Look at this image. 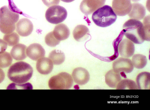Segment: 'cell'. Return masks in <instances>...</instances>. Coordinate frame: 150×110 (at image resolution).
Here are the masks:
<instances>
[{"label":"cell","mask_w":150,"mask_h":110,"mask_svg":"<svg viewBox=\"0 0 150 110\" xmlns=\"http://www.w3.org/2000/svg\"><path fill=\"white\" fill-rule=\"evenodd\" d=\"M33 70L28 63L23 61L16 62L9 69L7 75L9 79L17 84H22L28 81L32 76Z\"/></svg>","instance_id":"obj_1"},{"label":"cell","mask_w":150,"mask_h":110,"mask_svg":"<svg viewBox=\"0 0 150 110\" xmlns=\"http://www.w3.org/2000/svg\"><path fill=\"white\" fill-rule=\"evenodd\" d=\"M123 28L125 36L133 43L140 44L145 40L143 24L139 20L130 19L124 23Z\"/></svg>","instance_id":"obj_2"},{"label":"cell","mask_w":150,"mask_h":110,"mask_svg":"<svg viewBox=\"0 0 150 110\" xmlns=\"http://www.w3.org/2000/svg\"><path fill=\"white\" fill-rule=\"evenodd\" d=\"M18 13L12 11L8 6L0 8V31L8 34L13 32L16 28L15 23L19 19Z\"/></svg>","instance_id":"obj_3"},{"label":"cell","mask_w":150,"mask_h":110,"mask_svg":"<svg viewBox=\"0 0 150 110\" xmlns=\"http://www.w3.org/2000/svg\"><path fill=\"white\" fill-rule=\"evenodd\" d=\"M117 18L116 15L112 8L105 5L93 12L92 19L97 26L105 27L110 26L115 22Z\"/></svg>","instance_id":"obj_4"},{"label":"cell","mask_w":150,"mask_h":110,"mask_svg":"<svg viewBox=\"0 0 150 110\" xmlns=\"http://www.w3.org/2000/svg\"><path fill=\"white\" fill-rule=\"evenodd\" d=\"M73 83L71 76L67 72H62L50 78L48 85L51 89H69L72 86Z\"/></svg>","instance_id":"obj_5"},{"label":"cell","mask_w":150,"mask_h":110,"mask_svg":"<svg viewBox=\"0 0 150 110\" xmlns=\"http://www.w3.org/2000/svg\"><path fill=\"white\" fill-rule=\"evenodd\" d=\"M67 15V11L64 8L59 5H54L50 7L47 9L45 17L49 22L57 24L64 21Z\"/></svg>","instance_id":"obj_6"},{"label":"cell","mask_w":150,"mask_h":110,"mask_svg":"<svg viewBox=\"0 0 150 110\" xmlns=\"http://www.w3.org/2000/svg\"><path fill=\"white\" fill-rule=\"evenodd\" d=\"M113 70L115 72L131 73L134 69L132 61L129 59L120 57L115 60L112 63Z\"/></svg>","instance_id":"obj_7"},{"label":"cell","mask_w":150,"mask_h":110,"mask_svg":"<svg viewBox=\"0 0 150 110\" xmlns=\"http://www.w3.org/2000/svg\"><path fill=\"white\" fill-rule=\"evenodd\" d=\"M112 9L119 16H124L130 12L132 7L131 0H112Z\"/></svg>","instance_id":"obj_8"},{"label":"cell","mask_w":150,"mask_h":110,"mask_svg":"<svg viewBox=\"0 0 150 110\" xmlns=\"http://www.w3.org/2000/svg\"><path fill=\"white\" fill-rule=\"evenodd\" d=\"M106 0H83L80 6L81 12L86 15L91 14L105 4Z\"/></svg>","instance_id":"obj_9"},{"label":"cell","mask_w":150,"mask_h":110,"mask_svg":"<svg viewBox=\"0 0 150 110\" xmlns=\"http://www.w3.org/2000/svg\"><path fill=\"white\" fill-rule=\"evenodd\" d=\"M135 47L133 43L130 40L125 39L120 43L118 46L119 55L122 57L129 58L134 54Z\"/></svg>","instance_id":"obj_10"},{"label":"cell","mask_w":150,"mask_h":110,"mask_svg":"<svg viewBox=\"0 0 150 110\" xmlns=\"http://www.w3.org/2000/svg\"><path fill=\"white\" fill-rule=\"evenodd\" d=\"M33 29L32 22L28 19L23 18L20 19L16 24V30L18 34L22 36L29 35Z\"/></svg>","instance_id":"obj_11"},{"label":"cell","mask_w":150,"mask_h":110,"mask_svg":"<svg viewBox=\"0 0 150 110\" xmlns=\"http://www.w3.org/2000/svg\"><path fill=\"white\" fill-rule=\"evenodd\" d=\"M27 56L33 60L37 61L44 57L45 51L42 46L38 43H33L30 45L26 50Z\"/></svg>","instance_id":"obj_12"},{"label":"cell","mask_w":150,"mask_h":110,"mask_svg":"<svg viewBox=\"0 0 150 110\" xmlns=\"http://www.w3.org/2000/svg\"><path fill=\"white\" fill-rule=\"evenodd\" d=\"M72 76L74 82L80 85L86 84L90 79V74L88 71L81 67L75 69L73 70Z\"/></svg>","instance_id":"obj_13"},{"label":"cell","mask_w":150,"mask_h":110,"mask_svg":"<svg viewBox=\"0 0 150 110\" xmlns=\"http://www.w3.org/2000/svg\"><path fill=\"white\" fill-rule=\"evenodd\" d=\"M36 67L37 71L40 74L47 75L52 71L53 68V63L50 58L44 57L38 60Z\"/></svg>","instance_id":"obj_14"},{"label":"cell","mask_w":150,"mask_h":110,"mask_svg":"<svg viewBox=\"0 0 150 110\" xmlns=\"http://www.w3.org/2000/svg\"><path fill=\"white\" fill-rule=\"evenodd\" d=\"M146 13V10L144 6L140 3H135L132 4L128 16L131 19L140 20L144 18Z\"/></svg>","instance_id":"obj_15"},{"label":"cell","mask_w":150,"mask_h":110,"mask_svg":"<svg viewBox=\"0 0 150 110\" xmlns=\"http://www.w3.org/2000/svg\"><path fill=\"white\" fill-rule=\"evenodd\" d=\"M52 32L54 37L59 41L66 39L69 37L70 34L69 28L63 23L56 25Z\"/></svg>","instance_id":"obj_16"},{"label":"cell","mask_w":150,"mask_h":110,"mask_svg":"<svg viewBox=\"0 0 150 110\" xmlns=\"http://www.w3.org/2000/svg\"><path fill=\"white\" fill-rule=\"evenodd\" d=\"M89 34L88 28L85 25H77L73 32V36L78 41H81L86 40Z\"/></svg>","instance_id":"obj_17"},{"label":"cell","mask_w":150,"mask_h":110,"mask_svg":"<svg viewBox=\"0 0 150 110\" xmlns=\"http://www.w3.org/2000/svg\"><path fill=\"white\" fill-rule=\"evenodd\" d=\"M136 81L138 89H150V73L144 71L140 73L137 76Z\"/></svg>","instance_id":"obj_18"},{"label":"cell","mask_w":150,"mask_h":110,"mask_svg":"<svg viewBox=\"0 0 150 110\" xmlns=\"http://www.w3.org/2000/svg\"><path fill=\"white\" fill-rule=\"evenodd\" d=\"M121 80L119 73L115 72L113 69L108 71L105 75V81L107 85L110 87L115 88Z\"/></svg>","instance_id":"obj_19"},{"label":"cell","mask_w":150,"mask_h":110,"mask_svg":"<svg viewBox=\"0 0 150 110\" xmlns=\"http://www.w3.org/2000/svg\"><path fill=\"white\" fill-rule=\"evenodd\" d=\"M27 47L25 45L19 43L13 46L11 50L10 53L12 57L17 60H21L27 57L26 50Z\"/></svg>","instance_id":"obj_20"},{"label":"cell","mask_w":150,"mask_h":110,"mask_svg":"<svg viewBox=\"0 0 150 110\" xmlns=\"http://www.w3.org/2000/svg\"><path fill=\"white\" fill-rule=\"evenodd\" d=\"M49 58L51 60L54 64L59 65L64 61L65 55L61 50L55 49L50 53Z\"/></svg>","instance_id":"obj_21"},{"label":"cell","mask_w":150,"mask_h":110,"mask_svg":"<svg viewBox=\"0 0 150 110\" xmlns=\"http://www.w3.org/2000/svg\"><path fill=\"white\" fill-rule=\"evenodd\" d=\"M132 62L133 66L138 69L144 67L147 63V60L145 56L140 54L134 55L132 58Z\"/></svg>","instance_id":"obj_22"},{"label":"cell","mask_w":150,"mask_h":110,"mask_svg":"<svg viewBox=\"0 0 150 110\" xmlns=\"http://www.w3.org/2000/svg\"><path fill=\"white\" fill-rule=\"evenodd\" d=\"M116 89L117 90L138 89L136 83L128 79L121 80L117 84Z\"/></svg>","instance_id":"obj_23"},{"label":"cell","mask_w":150,"mask_h":110,"mask_svg":"<svg viewBox=\"0 0 150 110\" xmlns=\"http://www.w3.org/2000/svg\"><path fill=\"white\" fill-rule=\"evenodd\" d=\"M3 39L8 46H13L18 43L20 38L18 34L14 32L4 35Z\"/></svg>","instance_id":"obj_24"},{"label":"cell","mask_w":150,"mask_h":110,"mask_svg":"<svg viewBox=\"0 0 150 110\" xmlns=\"http://www.w3.org/2000/svg\"><path fill=\"white\" fill-rule=\"evenodd\" d=\"M13 59L9 53L5 52L0 54V67L5 68L11 64Z\"/></svg>","instance_id":"obj_25"},{"label":"cell","mask_w":150,"mask_h":110,"mask_svg":"<svg viewBox=\"0 0 150 110\" xmlns=\"http://www.w3.org/2000/svg\"><path fill=\"white\" fill-rule=\"evenodd\" d=\"M45 41L46 44L51 47H54L58 45L60 41L57 40L54 36L52 31L47 34L45 37Z\"/></svg>","instance_id":"obj_26"},{"label":"cell","mask_w":150,"mask_h":110,"mask_svg":"<svg viewBox=\"0 0 150 110\" xmlns=\"http://www.w3.org/2000/svg\"><path fill=\"white\" fill-rule=\"evenodd\" d=\"M143 24L145 34V40L149 41L150 40L149 15L144 18Z\"/></svg>","instance_id":"obj_27"},{"label":"cell","mask_w":150,"mask_h":110,"mask_svg":"<svg viewBox=\"0 0 150 110\" xmlns=\"http://www.w3.org/2000/svg\"><path fill=\"white\" fill-rule=\"evenodd\" d=\"M44 4L48 7L58 5L59 3L60 0H42Z\"/></svg>","instance_id":"obj_28"},{"label":"cell","mask_w":150,"mask_h":110,"mask_svg":"<svg viewBox=\"0 0 150 110\" xmlns=\"http://www.w3.org/2000/svg\"><path fill=\"white\" fill-rule=\"evenodd\" d=\"M7 44L6 42L0 39V54L5 52L7 48Z\"/></svg>","instance_id":"obj_29"},{"label":"cell","mask_w":150,"mask_h":110,"mask_svg":"<svg viewBox=\"0 0 150 110\" xmlns=\"http://www.w3.org/2000/svg\"><path fill=\"white\" fill-rule=\"evenodd\" d=\"M5 74L3 70L0 68V83H1L4 80Z\"/></svg>","instance_id":"obj_30"},{"label":"cell","mask_w":150,"mask_h":110,"mask_svg":"<svg viewBox=\"0 0 150 110\" xmlns=\"http://www.w3.org/2000/svg\"><path fill=\"white\" fill-rule=\"evenodd\" d=\"M62 1L66 3H70L72 2L75 0H61Z\"/></svg>","instance_id":"obj_31"},{"label":"cell","mask_w":150,"mask_h":110,"mask_svg":"<svg viewBox=\"0 0 150 110\" xmlns=\"http://www.w3.org/2000/svg\"><path fill=\"white\" fill-rule=\"evenodd\" d=\"M140 0H131L133 2H137L140 1Z\"/></svg>","instance_id":"obj_32"}]
</instances>
